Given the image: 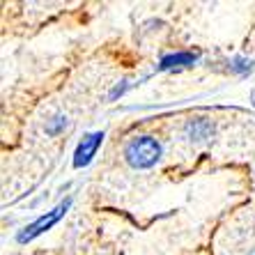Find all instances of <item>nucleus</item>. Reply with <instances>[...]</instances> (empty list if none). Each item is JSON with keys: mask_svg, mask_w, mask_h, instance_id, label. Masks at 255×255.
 Wrapping results in <instances>:
<instances>
[{"mask_svg": "<svg viewBox=\"0 0 255 255\" xmlns=\"http://www.w3.org/2000/svg\"><path fill=\"white\" fill-rule=\"evenodd\" d=\"M209 131H212V125H209V122H205V120H196L193 125H189V136L196 138V140L205 138Z\"/></svg>", "mask_w": 255, "mask_h": 255, "instance_id": "39448f33", "label": "nucleus"}, {"mask_svg": "<svg viewBox=\"0 0 255 255\" xmlns=\"http://www.w3.org/2000/svg\"><path fill=\"white\" fill-rule=\"evenodd\" d=\"M230 69H232V71H237V74H251V71H253V62H251V60H242V58H237V60H232Z\"/></svg>", "mask_w": 255, "mask_h": 255, "instance_id": "0eeeda50", "label": "nucleus"}, {"mask_svg": "<svg viewBox=\"0 0 255 255\" xmlns=\"http://www.w3.org/2000/svg\"><path fill=\"white\" fill-rule=\"evenodd\" d=\"M101 142H104V131H95V133L85 136L83 140L78 142V147H76V154H74V166H76V168L88 166L90 161H92V156L97 154V149H99Z\"/></svg>", "mask_w": 255, "mask_h": 255, "instance_id": "7ed1b4c3", "label": "nucleus"}, {"mask_svg": "<svg viewBox=\"0 0 255 255\" xmlns=\"http://www.w3.org/2000/svg\"><path fill=\"white\" fill-rule=\"evenodd\" d=\"M69 205H71V200H65V202H60L58 207L53 209V212H48V214H44L42 219H37L32 226H28L21 235H18V242L21 244H25V242H30V239H35V237H39L42 232H46L48 228H53L55 223H58L62 216H65V212L69 209Z\"/></svg>", "mask_w": 255, "mask_h": 255, "instance_id": "f03ea898", "label": "nucleus"}, {"mask_svg": "<svg viewBox=\"0 0 255 255\" xmlns=\"http://www.w3.org/2000/svg\"><path fill=\"white\" fill-rule=\"evenodd\" d=\"M198 60L196 53H172V55H166V58L159 62V69L161 71H168V69H175V67H189L193 65Z\"/></svg>", "mask_w": 255, "mask_h": 255, "instance_id": "20e7f679", "label": "nucleus"}, {"mask_svg": "<svg viewBox=\"0 0 255 255\" xmlns=\"http://www.w3.org/2000/svg\"><path fill=\"white\" fill-rule=\"evenodd\" d=\"M253 104H255V95H253Z\"/></svg>", "mask_w": 255, "mask_h": 255, "instance_id": "6e6552de", "label": "nucleus"}, {"mask_svg": "<svg viewBox=\"0 0 255 255\" xmlns=\"http://www.w3.org/2000/svg\"><path fill=\"white\" fill-rule=\"evenodd\" d=\"M125 156L133 168H152L161 156V145L152 136H136L125 147Z\"/></svg>", "mask_w": 255, "mask_h": 255, "instance_id": "f257e3e1", "label": "nucleus"}, {"mask_svg": "<svg viewBox=\"0 0 255 255\" xmlns=\"http://www.w3.org/2000/svg\"><path fill=\"white\" fill-rule=\"evenodd\" d=\"M67 127V118H62V115H58V118H53L51 122H48L46 127V133L48 136H55V133H60V131Z\"/></svg>", "mask_w": 255, "mask_h": 255, "instance_id": "423d86ee", "label": "nucleus"}]
</instances>
